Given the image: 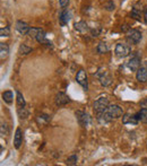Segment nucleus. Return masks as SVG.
Returning a JSON list of instances; mask_svg holds the SVG:
<instances>
[{"label": "nucleus", "mask_w": 147, "mask_h": 166, "mask_svg": "<svg viewBox=\"0 0 147 166\" xmlns=\"http://www.w3.org/2000/svg\"><path fill=\"white\" fill-rule=\"evenodd\" d=\"M109 105H110V103H109V100L106 97H100L94 102L93 107H94V111L96 113H100V112H104L108 110Z\"/></svg>", "instance_id": "f257e3e1"}, {"label": "nucleus", "mask_w": 147, "mask_h": 166, "mask_svg": "<svg viewBox=\"0 0 147 166\" xmlns=\"http://www.w3.org/2000/svg\"><path fill=\"white\" fill-rule=\"evenodd\" d=\"M114 52L119 58H126L131 53V48L128 44H125V43H118L116 45Z\"/></svg>", "instance_id": "f03ea898"}, {"label": "nucleus", "mask_w": 147, "mask_h": 166, "mask_svg": "<svg viewBox=\"0 0 147 166\" xmlns=\"http://www.w3.org/2000/svg\"><path fill=\"white\" fill-rule=\"evenodd\" d=\"M126 40L129 44H138L141 40V33L137 30H129Z\"/></svg>", "instance_id": "7ed1b4c3"}, {"label": "nucleus", "mask_w": 147, "mask_h": 166, "mask_svg": "<svg viewBox=\"0 0 147 166\" xmlns=\"http://www.w3.org/2000/svg\"><path fill=\"white\" fill-rule=\"evenodd\" d=\"M106 111L109 112V114L111 115L112 119H119L125 114L122 109H121L119 105H117V104H110Z\"/></svg>", "instance_id": "20e7f679"}, {"label": "nucleus", "mask_w": 147, "mask_h": 166, "mask_svg": "<svg viewBox=\"0 0 147 166\" xmlns=\"http://www.w3.org/2000/svg\"><path fill=\"white\" fill-rule=\"evenodd\" d=\"M75 114H76V119H77L78 123L81 127H87V125L91 124V117L87 113H85L83 111H77Z\"/></svg>", "instance_id": "39448f33"}, {"label": "nucleus", "mask_w": 147, "mask_h": 166, "mask_svg": "<svg viewBox=\"0 0 147 166\" xmlns=\"http://www.w3.org/2000/svg\"><path fill=\"white\" fill-rule=\"evenodd\" d=\"M76 80H77V83L81 85L85 90L88 89V81H87V75L85 73V70L81 69L77 73L76 75Z\"/></svg>", "instance_id": "423d86ee"}, {"label": "nucleus", "mask_w": 147, "mask_h": 166, "mask_svg": "<svg viewBox=\"0 0 147 166\" xmlns=\"http://www.w3.org/2000/svg\"><path fill=\"white\" fill-rule=\"evenodd\" d=\"M139 121L138 114H131V113H126L122 115V123L123 124H133L136 125Z\"/></svg>", "instance_id": "0eeeda50"}, {"label": "nucleus", "mask_w": 147, "mask_h": 166, "mask_svg": "<svg viewBox=\"0 0 147 166\" xmlns=\"http://www.w3.org/2000/svg\"><path fill=\"white\" fill-rule=\"evenodd\" d=\"M96 119H97V121L100 124L104 125V124H108L109 122H111L113 120L111 118V115L109 114L108 111H104V112H100V113H96Z\"/></svg>", "instance_id": "6e6552de"}, {"label": "nucleus", "mask_w": 147, "mask_h": 166, "mask_svg": "<svg viewBox=\"0 0 147 166\" xmlns=\"http://www.w3.org/2000/svg\"><path fill=\"white\" fill-rule=\"evenodd\" d=\"M128 68L131 71H137L140 68V55L135 54L131 59L128 61Z\"/></svg>", "instance_id": "1a4fd4ad"}, {"label": "nucleus", "mask_w": 147, "mask_h": 166, "mask_svg": "<svg viewBox=\"0 0 147 166\" xmlns=\"http://www.w3.org/2000/svg\"><path fill=\"white\" fill-rule=\"evenodd\" d=\"M98 78H100V83H101L102 86H109L110 84L112 83V77H111V75L108 73V71H102V75H100V73H97Z\"/></svg>", "instance_id": "9d476101"}, {"label": "nucleus", "mask_w": 147, "mask_h": 166, "mask_svg": "<svg viewBox=\"0 0 147 166\" xmlns=\"http://www.w3.org/2000/svg\"><path fill=\"white\" fill-rule=\"evenodd\" d=\"M70 102V98L67 96L66 94L60 92L56 95V104L57 105H66L67 103Z\"/></svg>", "instance_id": "9b49d317"}, {"label": "nucleus", "mask_w": 147, "mask_h": 166, "mask_svg": "<svg viewBox=\"0 0 147 166\" xmlns=\"http://www.w3.org/2000/svg\"><path fill=\"white\" fill-rule=\"evenodd\" d=\"M23 142V133H22V129L17 128L16 129V132H15V137H14V146L16 149L21 148V145Z\"/></svg>", "instance_id": "f8f14e48"}, {"label": "nucleus", "mask_w": 147, "mask_h": 166, "mask_svg": "<svg viewBox=\"0 0 147 166\" xmlns=\"http://www.w3.org/2000/svg\"><path fill=\"white\" fill-rule=\"evenodd\" d=\"M136 78L139 83H146L147 81V69L145 67H140L139 69L137 70Z\"/></svg>", "instance_id": "ddd939ff"}, {"label": "nucleus", "mask_w": 147, "mask_h": 166, "mask_svg": "<svg viewBox=\"0 0 147 166\" xmlns=\"http://www.w3.org/2000/svg\"><path fill=\"white\" fill-rule=\"evenodd\" d=\"M30 26H28L26 23H24L23 21H18L17 23H16V30H17L18 33H21L22 35H25L27 34L28 31H30Z\"/></svg>", "instance_id": "4468645a"}, {"label": "nucleus", "mask_w": 147, "mask_h": 166, "mask_svg": "<svg viewBox=\"0 0 147 166\" xmlns=\"http://www.w3.org/2000/svg\"><path fill=\"white\" fill-rule=\"evenodd\" d=\"M35 40L39 42V43H41V44H46V45H48V46H51V45H52L51 41L46 40V35L43 30H41V31L39 32V34H38V36H36Z\"/></svg>", "instance_id": "2eb2a0df"}, {"label": "nucleus", "mask_w": 147, "mask_h": 166, "mask_svg": "<svg viewBox=\"0 0 147 166\" xmlns=\"http://www.w3.org/2000/svg\"><path fill=\"white\" fill-rule=\"evenodd\" d=\"M74 28L76 30V31L81 32V33H86L88 32V25L85 23V22H77V23H75L74 24Z\"/></svg>", "instance_id": "dca6fc26"}, {"label": "nucleus", "mask_w": 147, "mask_h": 166, "mask_svg": "<svg viewBox=\"0 0 147 166\" xmlns=\"http://www.w3.org/2000/svg\"><path fill=\"white\" fill-rule=\"evenodd\" d=\"M70 18H71V15L67 9L60 13V23H61V25H66L70 21Z\"/></svg>", "instance_id": "f3484780"}, {"label": "nucleus", "mask_w": 147, "mask_h": 166, "mask_svg": "<svg viewBox=\"0 0 147 166\" xmlns=\"http://www.w3.org/2000/svg\"><path fill=\"white\" fill-rule=\"evenodd\" d=\"M0 58L4 60L6 59L8 57V53H9V48H8L7 44H5V43H1V45H0Z\"/></svg>", "instance_id": "a211bd4d"}, {"label": "nucleus", "mask_w": 147, "mask_h": 166, "mask_svg": "<svg viewBox=\"0 0 147 166\" xmlns=\"http://www.w3.org/2000/svg\"><path fill=\"white\" fill-rule=\"evenodd\" d=\"M137 114H138L139 121L144 122V123H147V107H143Z\"/></svg>", "instance_id": "6ab92c4d"}, {"label": "nucleus", "mask_w": 147, "mask_h": 166, "mask_svg": "<svg viewBox=\"0 0 147 166\" xmlns=\"http://www.w3.org/2000/svg\"><path fill=\"white\" fill-rule=\"evenodd\" d=\"M2 100L5 101V103L11 104L13 103V93L10 90H6L2 93Z\"/></svg>", "instance_id": "aec40b11"}, {"label": "nucleus", "mask_w": 147, "mask_h": 166, "mask_svg": "<svg viewBox=\"0 0 147 166\" xmlns=\"http://www.w3.org/2000/svg\"><path fill=\"white\" fill-rule=\"evenodd\" d=\"M30 52H32V48L27 46L26 44H21L19 45V49H18V53L22 55H26L28 54Z\"/></svg>", "instance_id": "412c9836"}, {"label": "nucleus", "mask_w": 147, "mask_h": 166, "mask_svg": "<svg viewBox=\"0 0 147 166\" xmlns=\"http://www.w3.org/2000/svg\"><path fill=\"white\" fill-rule=\"evenodd\" d=\"M96 50H97L98 53H106V52L109 51V46L106 43H104V42H100L97 44V48H96Z\"/></svg>", "instance_id": "4be33fe9"}, {"label": "nucleus", "mask_w": 147, "mask_h": 166, "mask_svg": "<svg viewBox=\"0 0 147 166\" xmlns=\"http://www.w3.org/2000/svg\"><path fill=\"white\" fill-rule=\"evenodd\" d=\"M16 95H17V105L19 107H24L25 106L24 96L22 95V93L19 92V90H16Z\"/></svg>", "instance_id": "5701e85b"}, {"label": "nucleus", "mask_w": 147, "mask_h": 166, "mask_svg": "<svg viewBox=\"0 0 147 166\" xmlns=\"http://www.w3.org/2000/svg\"><path fill=\"white\" fill-rule=\"evenodd\" d=\"M40 31H41V28L32 27V28H30V31H28L27 35H28V36H31L32 38H36V36H38V34H39Z\"/></svg>", "instance_id": "b1692460"}, {"label": "nucleus", "mask_w": 147, "mask_h": 166, "mask_svg": "<svg viewBox=\"0 0 147 166\" xmlns=\"http://www.w3.org/2000/svg\"><path fill=\"white\" fill-rule=\"evenodd\" d=\"M77 156L76 155H71L69 156L68 158H67L66 163H67V165H70V166H73V165H76L77 164Z\"/></svg>", "instance_id": "393cba45"}, {"label": "nucleus", "mask_w": 147, "mask_h": 166, "mask_svg": "<svg viewBox=\"0 0 147 166\" xmlns=\"http://www.w3.org/2000/svg\"><path fill=\"white\" fill-rule=\"evenodd\" d=\"M131 16H133L135 19H137V21H140V19H141V13H140V10H138L137 8H133V10H131Z\"/></svg>", "instance_id": "a878e982"}, {"label": "nucleus", "mask_w": 147, "mask_h": 166, "mask_svg": "<svg viewBox=\"0 0 147 166\" xmlns=\"http://www.w3.org/2000/svg\"><path fill=\"white\" fill-rule=\"evenodd\" d=\"M18 115L21 117V118H27L28 117V112L26 111V109L24 107H19L18 109Z\"/></svg>", "instance_id": "bb28decb"}, {"label": "nucleus", "mask_w": 147, "mask_h": 166, "mask_svg": "<svg viewBox=\"0 0 147 166\" xmlns=\"http://www.w3.org/2000/svg\"><path fill=\"white\" fill-rule=\"evenodd\" d=\"M49 120H50L49 115L42 114V115H40V117H38V122H39V123H46Z\"/></svg>", "instance_id": "cd10ccee"}, {"label": "nucleus", "mask_w": 147, "mask_h": 166, "mask_svg": "<svg viewBox=\"0 0 147 166\" xmlns=\"http://www.w3.org/2000/svg\"><path fill=\"white\" fill-rule=\"evenodd\" d=\"M0 34L2 38H6V36H9L10 35V31H9V27H2L0 30Z\"/></svg>", "instance_id": "c85d7f7f"}, {"label": "nucleus", "mask_w": 147, "mask_h": 166, "mask_svg": "<svg viewBox=\"0 0 147 166\" xmlns=\"http://www.w3.org/2000/svg\"><path fill=\"white\" fill-rule=\"evenodd\" d=\"M114 4H113V1H108L106 4H105V9L106 10H109V11H111V10H113L114 9Z\"/></svg>", "instance_id": "c756f323"}, {"label": "nucleus", "mask_w": 147, "mask_h": 166, "mask_svg": "<svg viewBox=\"0 0 147 166\" xmlns=\"http://www.w3.org/2000/svg\"><path fill=\"white\" fill-rule=\"evenodd\" d=\"M7 135H8L7 125H6L4 122H2V123H1V136H7Z\"/></svg>", "instance_id": "7c9ffc66"}, {"label": "nucleus", "mask_w": 147, "mask_h": 166, "mask_svg": "<svg viewBox=\"0 0 147 166\" xmlns=\"http://www.w3.org/2000/svg\"><path fill=\"white\" fill-rule=\"evenodd\" d=\"M59 4L61 8H66L69 5V0H59Z\"/></svg>", "instance_id": "2f4dec72"}, {"label": "nucleus", "mask_w": 147, "mask_h": 166, "mask_svg": "<svg viewBox=\"0 0 147 166\" xmlns=\"http://www.w3.org/2000/svg\"><path fill=\"white\" fill-rule=\"evenodd\" d=\"M144 18H145V23L147 24V7L144 8Z\"/></svg>", "instance_id": "473e14b6"}, {"label": "nucleus", "mask_w": 147, "mask_h": 166, "mask_svg": "<svg viewBox=\"0 0 147 166\" xmlns=\"http://www.w3.org/2000/svg\"><path fill=\"white\" fill-rule=\"evenodd\" d=\"M140 105H141L143 107H147V98H145L144 101H141V102H140Z\"/></svg>", "instance_id": "72a5a7b5"}, {"label": "nucleus", "mask_w": 147, "mask_h": 166, "mask_svg": "<svg viewBox=\"0 0 147 166\" xmlns=\"http://www.w3.org/2000/svg\"><path fill=\"white\" fill-rule=\"evenodd\" d=\"M121 30H122L123 32H126L127 30H128V26H127V25H123V27H121Z\"/></svg>", "instance_id": "f704fd0d"}, {"label": "nucleus", "mask_w": 147, "mask_h": 166, "mask_svg": "<svg viewBox=\"0 0 147 166\" xmlns=\"http://www.w3.org/2000/svg\"><path fill=\"white\" fill-rule=\"evenodd\" d=\"M144 67H145V68L147 69V61H146V62H144Z\"/></svg>", "instance_id": "c9c22d12"}]
</instances>
